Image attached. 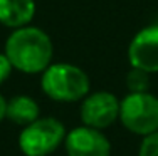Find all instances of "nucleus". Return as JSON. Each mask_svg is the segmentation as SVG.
Returning a JSON list of instances; mask_svg holds the SVG:
<instances>
[{
    "label": "nucleus",
    "mask_w": 158,
    "mask_h": 156,
    "mask_svg": "<svg viewBox=\"0 0 158 156\" xmlns=\"http://www.w3.org/2000/svg\"><path fill=\"white\" fill-rule=\"evenodd\" d=\"M54 46L42 29L24 27L14 29L5 42V55L14 69L25 74L44 72L52 64Z\"/></svg>",
    "instance_id": "1"
},
{
    "label": "nucleus",
    "mask_w": 158,
    "mask_h": 156,
    "mask_svg": "<svg viewBox=\"0 0 158 156\" xmlns=\"http://www.w3.org/2000/svg\"><path fill=\"white\" fill-rule=\"evenodd\" d=\"M42 91L59 102H76L89 94V77L81 67L67 62L51 64L42 72Z\"/></svg>",
    "instance_id": "2"
},
{
    "label": "nucleus",
    "mask_w": 158,
    "mask_h": 156,
    "mask_svg": "<svg viewBox=\"0 0 158 156\" xmlns=\"http://www.w3.org/2000/svg\"><path fill=\"white\" fill-rule=\"evenodd\" d=\"M66 128L56 118H39L24 126L19 136V148L25 156H47L66 139Z\"/></svg>",
    "instance_id": "3"
},
{
    "label": "nucleus",
    "mask_w": 158,
    "mask_h": 156,
    "mask_svg": "<svg viewBox=\"0 0 158 156\" xmlns=\"http://www.w3.org/2000/svg\"><path fill=\"white\" fill-rule=\"evenodd\" d=\"M119 119L128 131L146 136L158 131V98L145 92H130L119 101Z\"/></svg>",
    "instance_id": "4"
},
{
    "label": "nucleus",
    "mask_w": 158,
    "mask_h": 156,
    "mask_svg": "<svg viewBox=\"0 0 158 156\" xmlns=\"http://www.w3.org/2000/svg\"><path fill=\"white\" fill-rule=\"evenodd\" d=\"M119 118V99L113 92L98 91L88 94L81 104L82 124L96 129L111 126Z\"/></svg>",
    "instance_id": "5"
},
{
    "label": "nucleus",
    "mask_w": 158,
    "mask_h": 156,
    "mask_svg": "<svg viewBox=\"0 0 158 156\" xmlns=\"http://www.w3.org/2000/svg\"><path fill=\"white\" fill-rule=\"evenodd\" d=\"M66 151L67 156H110L111 143L101 129L91 126H79L71 129L66 134Z\"/></svg>",
    "instance_id": "6"
},
{
    "label": "nucleus",
    "mask_w": 158,
    "mask_h": 156,
    "mask_svg": "<svg viewBox=\"0 0 158 156\" xmlns=\"http://www.w3.org/2000/svg\"><path fill=\"white\" fill-rule=\"evenodd\" d=\"M128 61L131 67L152 74L158 72V25L141 29L131 39L128 47Z\"/></svg>",
    "instance_id": "7"
},
{
    "label": "nucleus",
    "mask_w": 158,
    "mask_h": 156,
    "mask_svg": "<svg viewBox=\"0 0 158 156\" xmlns=\"http://www.w3.org/2000/svg\"><path fill=\"white\" fill-rule=\"evenodd\" d=\"M35 14L34 0H0V24L12 29L29 25Z\"/></svg>",
    "instance_id": "8"
},
{
    "label": "nucleus",
    "mask_w": 158,
    "mask_h": 156,
    "mask_svg": "<svg viewBox=\"0 0 158 156\" xmlns=\"http://www.w3.org/2000/svg\"><path fill=\"white\" fill-rule=\"evenodd\" d=\"M7 118L15 124L27 126L39 119V104L31 96H14L10 101H7Z\"/></svg>",
    "instance_id": "9"
},
{
    "label": "nucleus",
    "mask_w": 158,
    "mask_h": 156,
    "mask_svg": "<svg viewBox=\"0 0 158 156\" xmlns=\"http://www.w3.org/2000/svg\"><path fill=\"white\" fill-rule=\"evenodd\" d=\"M126 86L130 92H145L148 91V72L136 67H131L126 76Z\"/></svg>",
    "instance_id": "10"
},
{
    "label": "nucleus",
    "mask_w": 158,
    "mask_h": 156,
    "mask_svg": "<svg viewBox=\"0 0 158 156\" xmlns=\"http://www.w3.org/2000/svg\"><path fill=\"white\" fill-rule=\"evenodd\" d=\"M138 156H158V131L150 133L143 138Z\"/></svg>",
    "instance_id": "11"
},
{
    "label": "nucleus",
    "mask_w": 158,
    "mask_h": 156,
    "mask_svg": "<svg viewBox=\"0 0 158 156\" xmlns=\"http://www.w3.org/2000/svg\"><path fill=\"white\" fill-rule=\"evenodd\" d=\"M12 64H10L9 57L5 55V52L3 54H0V84L5 82L7 79H9L10 72H12Z\"/></svg>",
    "instance_id": "12"
},
{
    "label": "nucleus",
    "mask_w": 158,
    "mask_h": 156,
    "mask_svg": "<svg viewBox=\"0 0 158 156\" xmlns=\"http://www.w3.org/2000/svg\"><path fill=\"white\" fill-rule=\"evenodd\" d=\"M3 118H7V101H5V98L0 94V121H2Z\"/></svg>",
    "instance_id": "13"
}]
</instances>
